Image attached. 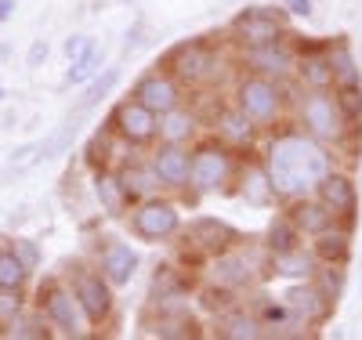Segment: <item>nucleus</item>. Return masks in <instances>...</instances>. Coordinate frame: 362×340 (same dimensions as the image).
Instances as JSON below:
<instances>
[{
  "mask_svg": "<svg viewBox=\"0 0 362 340\" xmlns=\"http://www.w3.org/2000/svg\"><path fill=\"white\" fill-rule=\"evenodd\" d=\"M0 336H8V340H51V336H54V329L47 326V319L37 312V307L29 304L15 322H8V329L0 333Z\"/></svg>",
  "mask_w": 362,
  "mask_h": 340,
  "instance_id": "c9c22d12",
  "label": "nucleus"
},
{
  "mask_svg": "<svg viewBox=\"0 0 362 340\" xmlns=\"http://www.w3.org/2000/svg\"><path fill=\"white\" fill-rule=\"evenodd\" d=\"M243 4H254V0H243Z\"/></svg>",
  "mask_w": 362,
  "mask_h": 340,
  "instance_id": "864d4df0",
  "label": "nucleus"
},
{
  "mask_svg": "<svg viewBox=\"0 0 362 340\" xmlns=\"http://www.w3.org/2000/svg\"><path fill=\"white\" fill-rule=\"evenodd\" d=\"M319 261L312 254V246H297L286 254H272L268 257V279H283V283H297V279H315Z\"/></svg>",
  "mask_w": 362,
  "mask_h": 340,
  "instance_id": "bb28decb",
  "label": "nucleus"
},
{
  "mask_svg": "<svg viewBox=\"0 0 362 340\" xmlns=\"http://www.w3.org/2000/svg\"><path fill=\"white\" fill-rule=\"evenodd\" d=\"M286 304H290V312L305 322V326H312L315 333L319 329H326L329 322H334V312H337V300L329 297L315 279H297V283H286V290L279 293Z\"/></svg>",
  "mask_w": 362,
  "mask_h": 340,
  "instance_id": "4468645a",
  "label": "nucleus"
},
{
  "mask_svg": "<svg viewBox=\"0 0 362 340\" xmlns=\"http://www.w3.org/2000/svg\"><path fill=\"white\" fill-rule=\"evenodd\" d=\"M33 167H40V141H22L8 152V174H29Z\"/></svg>",
  "mask_w": 362,
  "mask_h": 340,
  "instance_id": "4c0bfd02",
  "label": "nucleus"
},
{
  "mask_svg": "<svg viewBox=\"0 0 362 340\" xmlns=\"http://www.w3.org/2000/svg\"><path fill=\"white\" fill-rule=\"evenodd\" d=\"M141 333L156 336V340H199L203 336V322H199L196 304L185 307V312H167V315L141 312Z\"/></svg>",
  "mask_w": 362,
  "mask_h": 340,
  "instance_id": "412c9836",
  "label": "nucleus"
},
{
  "mask_svg": "<svg viewBox=\"0 0 362 340\" xmlns=\"http://www.w3.org/2000/svg\"><path fill=\"white\" fill-rule=\"evenodd\" d=\"M358 300H362V279H358Z\"/></svg>",
  "mask_w": 362,
  "mask_h": 340,
  "instance_id": "603ef678",
  "label": "nucleus"
},
{
  "mask_svg": "<svg viewBox=\"0 0 362 340\" xmlns=\"http://www.w3.org/2000/svg\"><path fill=\"white\" fill-rule=\"evenodd\" d=\"M308 246H312V254H315L319 264H351V254H355V228H348V225L337 221V225H329L326 232L312 235Z\"/></svg>",
  "mask_w": 362,
  "mask_h": 340,
  "instance_id": "b1692460",
  "label": "nucleus"
},
{
  "mask_svg": "<svg viewBox=\"0 0 362 340\" xmlns=\"http://www.w3.org/2000/svg\"><path fill=\"white\" fill-rule=\"evenodd\" d=\"M177 239L185 242V246H192V250L206 261V257H214V254H221V250H232V246H239L247 235L239 232L232 221L218 218V213H196V218L185 221V228H181Z\"/></svg>",
  "mask_w": 362,
  "mask_h": 340,
  "instance_id": "ddd939ff",
  "label": "nucleus"
},
{
  "mask_svg": "<svg viewBox=\"0 0 362 340\" xmlns=\"http://www.w3.org/2000/svg\"><path fill=\"white\" fill-rule=\"evenodd\" d=\"M243 167V156L221 145L218 138L203 134L192 145V177L181 203H199L206 196H235V177Z\"/></svg>",
  "mask_w": 362,
  "mask_h": 340,
  "instance_id": "20e7f679",
  "label": "nucleus"
},
{
  "mask_svg": "<svg viewBox=\"0 0 362 340\" xmlns=\"http://www.w3.org/2000/svg\"><path fill=\"white\" fill-rule=\"evenodd\" d=\"M62 275H66V283H69V290H73V297L80 304L87 326L90 329H105L112 322V315H116V286L102 275V268L95 261L76 257V261H66Z\"/></svg>",
  "mask_w": 362,
  "mask_h": 340,
  "instance_id": "0eeeda50",
  "label": "nucleus"
},
{
  "mask_svg": "<svg viewBox=\"0 0 362 340\" xmlns=\"http://www.w3.org/2000/svg\"><path fill=\"white\" fill-rule=\"evenodd\" d=\"M4 98H8V87H4V80H0V105H4Z\"/></svg>",
  "mask_w": 362,
  "mask_h": 340,
  "instance_id": "8fccbe9b",
  "label": "nucleus"
},
{
  "mask_svg": "<svg viewBox=\"0 0 362 340\" xmlns=\"http://www.w3.org/2000/svg\"><path fill=\"white\" fill-rule=\"evenodd\" d=\"M18 112L15 109H4V112H0V131H4V134H11V131H18Z\"/></svg>",
  "mask_w": 362,
  "mask_h": 340,
  "instance_id": "de8ad7c7",
  "label": "nucleus"
},
{
  "mask_svg": "<svg viewBox=\"0 0 362 340\" xmlns=\"http://www.w3.org/2000/svg\"><path fill=\"white\" fill-rule=\"evenodd\" d=\"M119 76H124V69H119V66H105L95 80H90V83H83V90H80V98L73 102V109L69 112H80V116H87V112H95L109 95H112V90H116V83H119Z\"/></svg>",
  "mask_w": 362,
  "mask_h": 340,
  "instance_id": "473e14b6",
  "label": "nucleus"
},
{
  "mask_svg": "<svg viewBox=\"0 0 362 340\" xmlns=\"http://www.w3.org/2000/svg\"><path fill=\"white\" fill-rule=\"evenodd\" d=\"M189 102L203 112L210 138H218L221 145H228L232 152H239V156H254V152H261L264 131L232 98H221L218 90H214V102H206V90H196V95H189Z\"/></svg>",
  "mask_w": 362,
  "mask_h": 340,
  "instance_id": "39448f33",
  "label": "nucleus"
},
{
  "mask_svg": "<svg viewBox=\"0 0 362 340\" xmlns=\"http://www.w3.org/2000/svg\"><path fill=\"white\" fill-rule=\"evenodd\" d=\"M247 297L243 293H235V290H228V286H221V283H210V279H199V286L192 290V304H196V312L203 315V319H221L225 312H232L235 304H243Z\"/></svg>",
  "mask_w": 362,
  "mask_h": 340,
  "instance_id": "c85d7f7f",
  "label": "nucleus"
},
{
  "mask_svg": "<svg viewBox=\"0 0 362 340\" xmlns=\"http://www.w3.org/2000/svg\"><path fill=\"white\" fill-rule=\"evenodd\" d=\"M261 242L268 246V254H286V250L305 246V235H300V228L290 221V213L283 206H276V213L268 218V228H264Z\"/></svg>",
  "mask_w": 362,
  "mask_h": 340,
  "instance_id": "2f4dec72",
  "label": "nucleus"
},
{
  "mask_svg": "<svg viewBox=\"0 0 362 340\" xmlns=\"http://www.w3.org/2000/svg\"><path fill=\"white\" fill-rule=\"evenodd\" d=\"M15 8H18V0H0V25L15 18Z\"/></svg>",
  "mask_w": 362,
  "mask_h": 340,
  "instance_id": "09e8293b",
  "label": "nucleus"
},
{
  "mask_svg": "<svg viewBox=\"0 0 362 340\" xmlns=\"http://www.w3.org/2000/svg\"><path fill=\"white\" fill-rule=\"evenodd\" d=\"M293 127H300L308 138L329 148H341L348 138L362 134V127H351L344 119L334 90H300L297 105H293Z\"/></svg>",
  "mask_w": 362,
  "mask_h": 340,
  "instance_id": "423d86ee",
  "label": "nucleus"
},
{
  "mask_svg": "<svg viewBox=\"0 0 362 340\" xmlns=\"http://www.w3.org/2000/svg\"><path fill=\"white\" fill-rule=\"evenodd\" d=\"M90 192H95V203L102 206L105 218H112V221H124V218H127L131 199H127L124 184H119V177H116L112 167L90 170Z\"/></svg>",
  "mask_w": 362,
  "mask_h": 340,
  "instance_id": "a878e982",
  "label": "nucleus"
},
{
  "mask_svg": "<svg viewBox=\"0 0 362 340\" xmlns=\"http://www.w3.org/2000/svg\"><path fill=\"white\" fill-rule=\"evenodd\" d=\"M235 196L254 210H276L279 206V192L272 184V174L261 160V152L243 156V167H239V177H235Z\"/></svg>",
  "mask_w": 362,
  "mask_h": 340,
  "instance_id": "6ab92c4d",
  "label": "nucleus"
},
{
  "mask_svg": "<svg viewBox=\"0 0 362 340\" xmlns=\"http://www.w3.org/2000/svg\"><path fill=\"white\" fill-rule=\"evenodd\" d=\"M95 44H98V37H90V33H69V37L62 40V54H66V61H73V58L87 54Z\"/></svg>",
  "mask_w": 362,
  "mask_h": 340,
  "instance_id": "c03bdc74",
  "label": "nucleus"
},
{
  "mask_svg": "<svg viewBox=\"0 0 362 340\" xmlns=\"http://www.w3.org/2000/svg\"><path fill=\"white\" fill-rule=\"evenodd\" d=\"M355 181H358V192H362V167H358V174H355Z\"/></svg>",
  "mask_w": 362,
  "mask_h": 340,
  "instance_id": "3c124183",
  "label": "nucleus"
},
{
  "mask_svg": "<svg viewBox=\"0 0 362 340\" xmlns=\"http://www.w3.org/2000/svg\"><path fill=\"white\" fill-rule=\"evenodd\" d=\"M326 54H329V61H334V87L362 83V61H358V54H355L348 37L326 40Z\"/></svg>",
  "mask_w": 362,
  "mask_h": 340,
  "instance_id": "7c9ffc66",
  "label": "nucleus"
},
{
  "mask_svg": "<svg viewBox=\"0 0 362 340\" xmlns=\"http://www.w3.org/2000/svg\"><path fill=\"white\" fill-rule=\"evenodd\" d=\"M218 340H264V326L257 322V315H254V307L243 300V304H235L232 312H225L221 319H214L210 322Z\"/></svg>",
  "mask_w": 362,
  "mask_h": 340,
  "instance_id": "cd10ccee",
  "label": "nucleus"
},
{
  "mask_svg": "<svg viewBox=\"0 0 362 340\" xmlns=\"http://www.w3.org/2000/svg\"><path fill=\"white\" fill-rule=\"evenodd\" d=\"M8 246L18 254V261H22L29 271H37V268L44 264V250H40V242H37V239H29V235H15V239H8Z\"/></svg>",
  "mask_w": 362,
  "mask_h": 340,
  "instance_id": "79ce46f5",
  "label": "nucleus"
},
{
  "mask_svg": "<svg viewBox=\"0 0 362 340\" xmlns=\"http://www.w3.org/2000/svg\"><path fill=\"white\" fill-rule=\"evenodd\" d=\"M25 307H29L25 290H0V333H4L8 322H15Z\"/></svg>",
  "mask_w": 362,
  "mask_h": 340,
  "instance_id": "a19ab883",
  "label": "nucleus"
},
{
  "mask_svg": "<svg viewBox=\"0 0 362 340\" xmlns=\"http://www.w3.org/2000/svg\"><path fill=\"white\" fill-rule=\"evenodd\" d=\"M203 134H206L203 112L192 102H181L177 109H170V112L160 116V138L156 141H167V145H196Z\"/></svg>",
  "mask_w": 362,
  "mask_h": 340,
  "instance_id": "5701e85b",
  "label": "nucleus"
},
{
  "mask_svg": "<svg viewBox=\"0 0 362 340\" xmlns=\"http://www.w3.org/2000/svg\"><path fill=\"white\" fill-rule=\"evenodd\" d=\"M283 8L290 11V18H312L315 15V0H283Z\"/></svg>",
  "mask_w": 362,
  "mask_h": 340,
  "instance_id": "49530a36",
  "label": "nucleus"
},
{
  "mask_svg": "<svg viewBox=\"0 0 362 340\" xmlns=\"http://www.w3.org/2000/svg\"><path fill=\"white\" fill-rule=\"evenodd\" d=\"M290 11L276 8V4H243L225 25V40L232 47H257V44H272V40H283L290 37Z\"/></svg>",
  "mask_w": 362,
  "mask_h": 340,
  "instance_id": "1a4fd4ad",
  "label": "nucleus"
},
{
  "mask_svg": "<svg viewBox=\"0 0 362 340\" xmlns=\"http://www.w3.org/2000/svg\"><path fill=\"white\" fill-rule=\"evenodd\" d=\"M124 221H127L131 239H138L145 246H170L181 235V228H185V203L163 192V196L134 203Z\"/></svg>",
  "mask_w": 362,
  "mask_h": 340,
  "instance_id": "6e6552de",
  "label": "nucleus"
},
{
  "mask_svg": "<svg viewBox=\"0 0 362 340\" xmlns=\"http://www.w3.org/2000/svg\"><path fill=\"white\" fill-rule=\"evenodd\" d=\"M156 66H163L189 95H196V90H218L235 76V51L228 40L214 44L210 37H185L170 44Z\"/></svg>",
  "mask_w": 362,
  "mask_h": 340,
  "instance_id": "f03ea898",
  "label": "nucleus"
},
{
  "mask_svg": "<svg viewBox=\"0 0 362 340\" xmlns=\"http://www.w3.org/2000/svg\"><path fill=\"white\" fill-rule=\"evenodd\" d=\"M95 264L102 268V275L116 286V290H127L134 283V275L141 268V254L134 250L131 242L116 239V235H102L95 246Z\"/></svg>",
  "mask_w": 362,
  "mask_h": 340,
  "instance_id": "f3484780",
  "label": "nucleus"
},
{
  "mask_svg": "<svg viewBox=\"0 0 362 340\" xmlns=\"http://www.w3.org/2000/svg\"><path fill=\"white\" fill-rule=\"evenodd\" d=\"M105 123L116 131V138H124L138 152H148V148L156 145V138H160V116L148 109V105H141L138 98H131V95L112 102Z\"/></svg>",
  "mask_w": 362,
  "mask_h": 340,
  "instance_id": "9b49d317",
  "label": "nucleus"
},
{
  "mask_svg": "<svg viewBox=\"0 0 362 340\" xmlns=\"http://www.w3.org/2000/svg\"><path fill=\"white\" fill-rule=\"evenodd\" d=\"M297 37H283V40H272V44H257V47H232L235 51V69H247V73H261L272 80H290L293 66H297Z\"/></svg>",
  "mask_w": 362,
  "mask_h": 340,
  "instance_id": "f8f14e48",
  "label": "nucleus"
},
{
  "mask_svg": "<svg viewBox=\"0 0 362 340\" xmlns=\"http://www.w3.org/2000/svg\"><path fill=\"white\" fill-rule=\"evenodd\" d=\"M247 304L254 307V315H257V322L264 326V336H272L276 329H283L290 319H297L293 312H290V304L279 297V293H268L264 286H257L254 293H247Z\"/></svg>",
  "mask_w": 362,
  "mask_h": 340,
  "instance_id": "c756f323",
  "label": "nucleus"
},
{
  "mask_svg": "<svg viewBox=\"0 0 362 340\" xmlns=\"http://www.w3.org/2000/svg\"><path fill=\"white\" fill-rule=\"evenodd\" d=\"M131 98H138L141 105H148L156 116H163V112H170V109H177L181 102H189V90L181 87L163 66H148L134 83H131V90H127Z\"/></svg>",
  "mask_w": 362,
  "mask_h": 340,
  "instance_id": "dca6fc26",
  "label": "nucleus"
},
{
  "mask_svg": "<svg viewBox=\"0 0 362 340\" xmlns=\"http://www.w3.org/2000/svg\"><path fill=\"white\" fill-rule=\"evenodd\" d=\"M148 40H153V29H148V22H145V18H134V22L127 25V33H124V47H119V54L131 58V54H138L141 47H148Z\"/></svg>",
  "mask_w": 362,
  "mask_h": 340,
  "instance_id": "37998d69",
  "label": "nucleus"
},
{
  "mask_svg": "<svg viewBox=\"0 0 362 340\" xmlns=\"http://www.w3.org/2000/svg\"><path fill=\"white\" fill-rule=\"evenodd\" d=\"M297 95H300V87H297L293 76L290 80H272V76L247 73V69H235L232 87H228V98L243 109L264 134L293 123Z\"/></svg>",
  "mask_w": 362,
  "mask_h": 340,
  "instance_id": "7ed1b4c3",
  "label": "nucleus"
},
{
  "mask_svg": "<svg viewBox=\"0 0 362 340\" xmlns=\"http://www.w3.org/2000/svg\"><path fill=\"white\" fill-rule=\"evenodd\" d=\"M315 283H319L329 297H334V300H341V297H344V286H348V264H319Z\"/></svg>",
  "mask_w": 362,
  "mask_h": 340,
  "instance_id": "ea45409f",
  "label": "nucleus"
},
{
  "mask_svg": "<svg viewBox=\"0 0 362 340\" xmlns=\"http://www.w3.org/2000/svg\"><path fill=\"white\" fill-rule=\"evenodd\" d=\"M29 279H33V271L18 261V254L11 246H0V290H25Z\"/></svg>",
  "mask_w": 362,
  "mask_h": 340,
  "instance_id": "e433bc0d",
  "label": "nucleus"
},
{
  "mask_svg": "<svg viewBox=\"0 0 362 340\" xmlns=\"http://www.w3.org/2000/svg\"><path fill=\"white\" fill-rule=\"evenodd\" d=\"M116 170V177H119V184H124V192H127V199H131V206L134 203H141V199H153V196H163L167 189H163V181H160V174L153 170V163H148V156H127L119 167H112Z\"/></svg>",
  "mask_w": 362,
  "mask_h": 340,
  "instance_id": "4be33fe9",
  "label": "nucleus"
},
{
  "mask_svg": "<svg viewBox=\"0 0 362 340\" xmlns=\"http://www.w3.org/2000/svg\"><path fill=\"white\" fill-rule=\"evenodd\" d=\"M80 123H83L80 112H66V119L58 123V127L40 141V163H47V160H62V156H66V152L73 148V141L80 138Z\"/></svg>",
  "mask_w": 362,
  "mask_h": 340,
  "instance_id": "72a5a7b5",
  "label": "nucleus"
},
{
  "mask_svg": "<svg viewBox=\"0 0 362 340\" xmlns=\"http://www.w3.org/2000/svg\"><path fill=\"white\" fill-rule=\"evenodd\" d=\"M148 163L160 174L163 189L170 196H185L189 192V177H192V145H167V141H156L148 148Z\"/></svg>",
  "mask_w": 362,
  "mask_h": 340,
  "instance_id": "a211bd4d",
  "label": "nucleus"
},
{
  "mask_svg": "<svg viewBox=\"0 0 362 340\" xmlns=\"http://www.w3.org/2000/svg\"><path fill=\"white\" fill-rule=\"evenodd\" d=\"M312 192L322 199V206L334 213L341 225H348V228L358 225V203H362V192H358V181H355L351 170L334 167V170H329V174L315 184Z\"/></svg>",
  "mask_w": 362,
  "mask_h": 340,
  "instance_id": "2eb2a0df",
  "label": "nucleus"
},
{
  "mask_svg": "<svg viewBox=\"0 0 362 340\" xmlns=\"http://www.w3.org/2000/svg\"><path fill=\"white\" fill-rule=\"evenodd\" d=\"M337 105L344 112V119L351 127H362V83H348V87H334Z\"/></svg>",
  "mask_w": 362,
  "mask_h": 340,
  "instance_id": "58836bf2",
  "label": "nucleus"
},
{
  "mask_svg": "<svg viewBox=\"0 0 362 340\" xmlns=\"http://www.w3.org/2000/svg\"><path fill=\"white\" fill-rule=\"evenodd\" d=\"M33 307L47 319V326L54 329V336H66V340H83L90 336V326L80 312V304L66 283V275H47V279L37 286V300Z\"/></svg>",
  "mask_w": 362,
  "mask_h": 340,
  "instance_id": "9d476101",
  "label": "nucleus"
},
{
  "mask_svg": "<svg viewBox=\"0 0 362 340\" xmlns=\"http://www.w3.org/2000/svg\"><path fill=\"white\" fill-rule=\"evenodd\" d=\"M283 210L290 213V221L300 228V235H305V239L326 232L329 225H337V218L322 206V199H319L315 192H305V196H297V199H286Z\"/></svg>",
  "mask_w": 362,
  "mask_h": 340,
  "instance_id": "393cba45",
  "label": "nucleus"
},
{
  "mask_svg": "<svg viewBox=\"0 0 362 340\" xmlns=\"http://www.w3.org/2000/svg\"><path fill=\"white\" fill-rule=\"evenodd\" d=\"M47 58H51V40L37 37L33 44H29V51H25V66H29V69H44Z\"/></svg>",
  "mask_w": 362,
  "mask_h": 340,
  "instance_id": "a18cd8bd",
  "label": "nucleus"
},
{
  "mask_svg": "<svg viewBox=\"0 0 362 340\" xmlns=\"http://www.w3.org/2000/svg\"><path fill=\"white\" fill-rule=\"evenodd\" d=\"M261 160L272 174V184L279 192V206L286 199H297L312 192L315 184L337 167V152L308 138L300 127L286 123V127H276L264 134V145H261Z\"/></svg>",
  "mask_w": 362,
  "mask_h": 340,
  "instance_id": "f257e3e1",
  "label": "nucleus"
},
{
  "mask_svg": "<svg viewBox=\"0 0 362 340\" xmlns=\"http://www.w3.org/2000/svg\"><path fill=\"white\" fill-rule=\"evenodd\" d=\"M293 80L300 90H334V61L326 54V44H297Z\"/></svg>",
  "mask_w": 362,
  "mask_h": 340,
  "instance_id": "aec40b11",
  "label": "nucleus"
},
{
  "mask_svg": "<svg viewBox=\"0 0 362 340\" xmlns=\"http://www.w3.org/2000/svg\"><path fill=\"white\" fill-rule=\"evenodd\" d=\"M102 69H105V47L95 44L87 54H80V58L69 61V69H66V76H62V87H83V83L95 80Z\"/></svg>",
  "mask_w": 362,
  "mask_h": 340,
  "instance_id": "f704fd0d",
  "label": "nucleus"
}]
</instances>
